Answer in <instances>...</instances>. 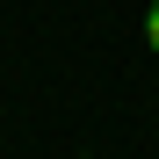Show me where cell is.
<instances>
[{
	"mask_svg": "<svg viewBox=\"0 0 159 159\" xmlns=\"http://www.w3.org/2000/svg\"><path fill=\"white\" fill-rule=\"evenodd\" d=\"M145 43L159 51V0H152V7H145Z\"/></svg>",
	"mask_w": 159,
	"mask_h": 159,
	"instance_id": "cell-1",
	"label": "cell"
}]
</instances>
